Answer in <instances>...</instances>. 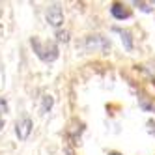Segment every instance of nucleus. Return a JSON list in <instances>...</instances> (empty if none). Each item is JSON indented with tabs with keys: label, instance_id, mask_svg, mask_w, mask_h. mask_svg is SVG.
<instances>
[{
	"label": "nucleus",
	"instance_id": "1",
	"mask_svg": "<svg viewBox=\"0 0 155 155\" xmlns=\"http://www.w3.org/2000/svg\"><path fill=\"white\" fill-rule=\"evenodd\" d=\"M30 45H32L36 56L41 62L51 64V62H54L60 56V49H58V45L54 41H41L38 36H34V38H30Z\"/></svg>",
	"mask_w": 155,
	"mask_h": 155
},
{
	"label": "nucleus",
	"instance_id": "2",
	"mask_svg": "<svg viewBox=\"0 0 155 155\" xmlns=\"http://www.w3.org/2000/svg\"><path fill=\"white\" fill-rule=\"evenodd\" d=\"M84 47H86V51H101L103 54H108V51H110V41L107 38H103V36H99V34H95V36H86Z\"/></svg>",
	"mask_w": 155,
	"mask_h": 155
},
{
	"label": "nucleus",
	"instance_id": "3",
	"mask_svg": "<svg viewBox=\"0 0 155 155\" xmlns=\"http://www.w3.org/2000/svg\"><path fill=\"white\" fill-rule=\"evenodd\" d=\"M45 19H47V23L52 28H60L64 25V12H62V8L58 4H51L45 9Z\"/></svg>",
	"mask_w": 155,
	"mask_h": 155
},
{
	"label": "nucleus",
	"instance_id": "4",
	"mask_svg": "<svg viewBox=\"0 0 155 155\" xmlns=\"http://www.w3.org/2000/svg\"><path fill=\"white\" fill-rule=\"evenodd\" d=\"M32 129H34V121H32L28 116H21L17 120V124H15V135H17L19 140H26L30 137Z\"/></svg>",
	"mask_w": 155,
	"mask_h": 155
},
{
	"label": "nucleus",
	"instance_id": "5",
	"mask_svg": "<svg viewBox=\"0 0 155 155\" xmlns=\"http://www.w3.org/2000/svg\"><path fill=\"white\" fill-rule=\"evenodd\" d=\"M110 13H112L114 19L124 21V19H129V17H131V9L125 8L124 4H120V2H114L112 6H110Z\"/></svg>",
	"mask_w": 155,
	"mask_h": 155
},
{
	"label": "nucleus",
	"instance_id": "6",
	"mask_svg": "<svg viewBox=\"0 0 155 155\" xmlns=\"http://www.w3.org/2000/svg\"><path fill=\"white\" fill-rule=\"evenodd\" d=\"M112 30H114V32H118V34L121 36V43H124V47H125L129 52L135 49V43H133V34H131L129 30H124V28H120V26H114Z\"/></svg>",
	"mask_w": 155,
	"mask_h": 155
},
{
	"label": "nucleus",
	"instance_id": "7",
	"mask_svg": "<svg viewBox=\"0 0 155 155\" xmlns=\"http://www.w3.org/2000/svg\"><path fill=\"white\" fill-rule=\"evenodd\" d=\"M52 105H54V97L52 95H49V94H45L41 97V114H47V112H51V108H52Z\"/></svg>",
	"mask_w": 155,
	"mask_h": 155
},
{
	"label": "nucleus",
	"instance_id": "8",
	"mask_svg": "<svg viewBox=\"0 0 155 155\" xmlns=\"http://www.w3.org/2000/svg\"><path fill=\"white\" fill-rule=\"evenodd\" d=\"M133 6H137L140 12H146V13L153 12V4H150V2H140V0H137V2H133Z\"/></svg>",
	"mask_w": 155,
	"mask_h": 155
},
{
	"label": "nucleus",
	"instance_id": "9",
	"mask_svg": "<svg viewBox=\"0 0 155 155\" xmlns=\"http://www.w3.org/2000/svg\"><path fill=\"white\" fill-rule=\"evenodd\" d=\"M56 41L58 43H68L69 41V32L68 30H58L56 32Z\"/></svg>",
	"mask_w": 155,
	"mask_h": 155
},
{
	"label": "nucleus",
	"instance_id": "10",
	"mask_svg": "<svg viewBox=\"0 0 155 155\" xmlns=\"http://www.w3.org/2000/svg\"><path fill=\"white\" fill-rule=\"evenodd\" d=\"M6 112H9V107H8V101L4 97H0V116L2 114H6Z\"/></svg>",
	"mask_w": 155,
	"mask_h": 155
},
{
	"label": "nucleus",
	"instance_id": "11",
	"mask_svg": "<svg viewBox=\"0 0 155 155\" xmlns=\"http://www.w3.org/2000/svg\"><path fill=\"white\" fill-rule=\"evenodd\" d=\"M2 127H4V120H2V116H0V131H2Z\"/></svg>",
	"mask_w": 155,
	"mask_h": 155
},
{
	"label": "nucleus",
	"instance_id": "12",
	"mask_svg": "<svg viewBox=\"0 0 155 155\" xmlns=\"http://www.w3.org/2000/svg\"><path fill=\"white\" fill-rule=\"evenodd\" d=\"M108 155H121V153H118V151H110Z\"/></svg>",
	"mask_w": 155,
	"mask_h": 155
}]
</instances>
